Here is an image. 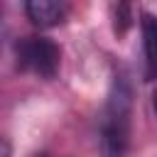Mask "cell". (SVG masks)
I'll use <instances>...</instances> for the list:
<instances>
[{
	"mask_svg": "<svg viewBox=\"0 0 157 157\" xmlns=\"http://www.w3.org/2000/svg\"><path fill=\"white\" fill-rule=\"evenodd\" d=\"M59 47L47 37H25L15 42L17 66L39 78H54L59 71Z\"/></svg>",
	"mask_w": 157,
	"mask_h": 157,
	"instance_id": "7a4b0ae2",
	"label": "cell"
},
{
	"mask_svg": "<svg viewBox=\"0 0 157 157\" xmlns=\"http://www.w3.org/2000/svg\"><path fill=\"white\" fill-rule=\"evenodd\" d=\"M34 157H47V155H34Z\"/></svg>",
	"mask_w": 157,
	"mask_h": 157,
	"instance_id": "52a82bcc",
	"label": "cell"
},
{
	"mask_svg": "<svg viewBox=\"0 0 157 157\" xmlns=\"http://www.w3.org/2000/svg\"><path fill=\"white\" fill-rule=\"evenodd\" d=\"M132 130V88L125 74H115L101 115V155L125 157Z\"/></svg>",
	"mask_w": 157,
	"mask_h": 157,
	"instance_id": "6da1fadb",
	"label": "cell"
},
{
	"mask_svg": "<svg viewBox=\"0 0 157 157\" xmlns=\"http://www.w3.org/2000/svg\"><path fill=\"white\" fill-rule=\"evenodd\" d=\"M140 25H142V52H145V81H157V17L145 12Z\"/></svg>",
	"mask_w": 157,
	"mask_h": 157,
	"instance_id": "277c9868",
	"label": "cell"
},
{
	"mask_svg": "<svg viewBox=\"0 0 157 157\" xmlns=\"http://www.w3.org/2000/svg\"><path fill=\"white\" fill-rule=\"evenodd\" d=\"M25 15L37 27H56L64 15V0H25Z\"/></svg>",
	"mask_w": 157,
	"mask_h": 157,
	"instance_id": "3957f363",
	"label": "cell"
},
{
	"mask_svg": "<svg viewBox=\"0 0 157 157\" xmlns=\"http://www.w3.org/2000/svg\"><path fill=\"white\" fill-rule=\"evenodd\" d=\"M132 25V0H115L113 7V29L115 34H125Z\"/></svg>",
	"mask_w": 157,
	"mask_h": 157,
	"instance_id": "5b68a950",
	"label": "cell"
},
{
	"mask_svg": "<svg viewBox=\"0 0 157 157\" xmlns=\"http://www.w3.org/2000/svg\"><path fill=\"white\" fill-rule=\"evenodd\" d=\"M152 105H155V113H157V88H155V93H152Z\"/></svg>",
	"mask_w": 157,
	"mask_h": 157,
	"instance_id": "8992f818",
	"label": "cell"
}]
</instances>
